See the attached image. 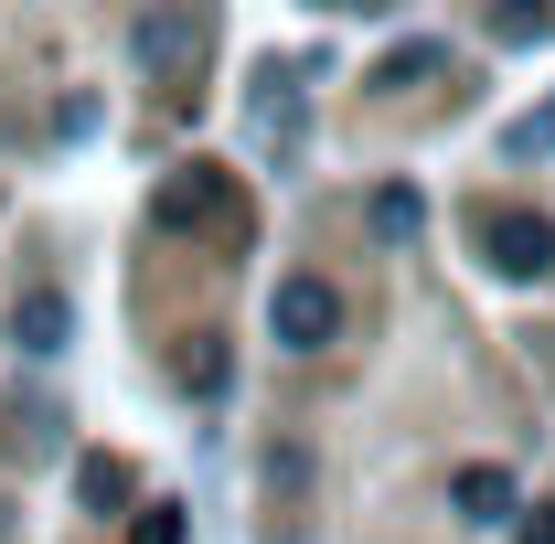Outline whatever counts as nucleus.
Segmentation results:
<instances>
[{
	"instance_id": "4",
	"label": "nucleus",
	"mask_w": 555,
	"mask_h": 544,
	"mask_svg": "<svg viewBox=\"0 0 555 544\" xmlns=\"http://www.w3.org/2000/svg\"><path fill=\"white\" fill-rule=\"evenodd\" d=\"M129 43H139V65H150V75H193V65H204V43H214V11H160V22H139Z\"/></svg>"
},
{
	"instance_id": "8",
	"label": "nucleus",
	"mask_w": 555,
	"mask_h": 544,
	"mask_svg": "<svg viewBox=\"0 0 555 544\" xmlns=\"http://www.w3.org/2000/svg\"><path fill=\"white\" fill-rule=\"evenodd\" d=\"M449 502H460L470 523H513V480H502V470H460V480H449Z\"/></svg>"
},
{
	"instance_id": "11",
	"label": "nucleus",
	"mask_w": 555,
	"mask_h": 544,
	"mask_svg": "<svg viewBox=\"0 0 555 544\" xmlns=\"http://www.w3.org/2000/svg\"><path fill=\"white\" fill-rule=\"evenodd\" d=\"M502 150H513V160H545V150H555V96L534 107V118H513V139H502Z\"/></svg>"
},
{
	"instance_id": "5",
	"label": "nucleus",
	"mask_w": 555,
	"mask_h": 544,
	"mask_svg": "<svg viewBox=\"0 0 555 544\" xmlns=\"http://www.w3.org/2000/svg\"><path fill=\"white\" fill-rule=\"evenodd\" d=\"M65 332H75V310H65V288H22L11 299V352H65Z\"/></svg>"
},
{
	"instance_id": "13",
	"label": "nucleus",
	"mask_w": 555,
	"mask_h": 544,
	"mask_svg": "<svg viewBox=\"0 0 555 544\" xmlns=\"http://www.w3.org/2000/svg\"><path fill=\"white\" fill-rule=\"evenodd\" d=\"M524 544H555V502H545V513H534V523H524Z\"/></svg>"
},
{
	"instance_id": "9",
	"label": "nucleus",
	"mask_w": 555,
	"mask_h": 544,
	"mask_svg": "<svg viewBox=\"0 0 555 544\" xmlns=\"http://www.w3.org/2000/svg\"><path fill=\"white\" fill-rule=\"evenodd\" d=\"M416 224H427V204H416L406 182H385V193H374V235H385V246H406Z\"/></svg>"
},
{
	"instance_id": "10",
	"label": "nucleus",
	"mask_w": 555,
	"mask_h": 544,
	"mask_svg": "<svg viewBox=\"0 0 555 544\" xmlns=\"http://www.w3.org/2000/svg\"><path fill=\"white\" fill-rule=\"evenodd\" d=\"M182 385H193V396H224V341H214V332H193V352H182Z\"/></svg>"
},
{
	"instance_id": "12",
	"label": "nucleus",
	"mask_w": 555,
	"mask_h": 544,
	"mask_svg": "<svg viewBox=\"0 0 555 544\" xmlns=\"http://www.w3.org/2000/svg\"><path fill=\"white\" fill-rule=\"evenodd\" d=\"M139 544H182V513H171V502H150V523H139Z\"/></svg>"
},
{
	"instance_id": "7",
	"label": "nucleus",
	"mask_w": 555,
	"mask_h": 544,
	"mask_svg": "<svg viewBox=\"0 0 555 544\" xmlns=\"http://www.w3.org/2000/svg\"><path fill=\"white\" fill-rule=\"evenodd\" d=\"M75 502H86V513H118V502H129V459L86 449V459H75Z\"/></svg>"
},
{
	"instance_id": "3",
	"label": "nucleus",
	"mask_w": 555,
	"mask_h": 544,
	"mask_svg": "<svg viewBox=\"0 0 555 544\" xmlns=\"http://www.w3.org/2000/svg\"><path fill=\"white\" fill-rule=\"evenodd\" d=\"M481 257L502 277H545L555 268V224L545 213H481Z\"/></svg>"
},
{
	"instance_id": "6",
	"label": "nucleus",
	"mask_w": 555,
	"mask_h": 544,
	"mask_svg": "<svg viewBox=\"0 0 555 544\" xmlns=\"http://www.w3.org/2000/svg\"><path fill=\"white\" fill-rule=\"evenodd\" d=\"M257 139H268V160H288V150H299V86H288V75H257Z\"/></svg>"
},
{
	"instance_id": "2",
	"label": "nucleus",
	"mask_w": 555,
	"mask_h": 544,
	"mask_svg": "<svg viewBox=\"0 0 555 544\" xmlns=\"http://www.w3.org/2000/svg\"><path fill=\"white\" fill-rule=\"evenodd\" d=\"M224 213H235V171H171V182L150 193V224H160V235H204Z\"/></svg>"
},
{
	"instance_id": "1",
	"label": "nucleus",
	"mask_w": 555,
	"mask_h": 544,
	"mask_svg": "<svg viewBox=\"0 0 555 544\" xmlns=\"http://www.w3.org/2000/svg\"><path fill=\"white\" fill-rule=\"evenodd\" d=\"M268 332L288 352H321V341L343 332V299H332V277H278L268 288Z\"/></svg>"
}]
</instances>
